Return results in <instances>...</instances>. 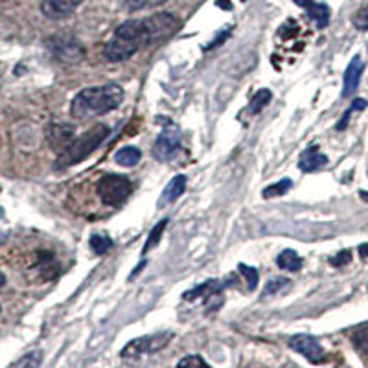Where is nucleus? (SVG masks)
<instances>
[{
  "mask_svg": "<svg viewBox=\"0 0 368 368\" xmlns=\"http://www.w3.org/2000/svg\"><path fill=\"white\" fill-rule=\"evenodd\" d=\"M83 2L85 0H43L41 2V11L48 19L59 20L72 15Z\"/></svg>",
  "mask_w": 368,
  "mask_h": 368,
  "instance_id": "9",
  "label": "nucleus"
},
{
  "mask_svg": "<svg viewBox=\"0 0 368 368\" xmlns=\"http://www.w3.org/2000/svg\"><path fill=\"white\" fill-rule=\"evenodd\" d=\"M124 6L131 11L148 10V8H157V6L164 4L166 0H122Z\"/></svg>",
  "mask_w": 368,
  "mask_h": 368,
  "instance_id": "22",
  "label": "nucleus"
},
{
  "mask_svg": "<svg viewBox=\"0 0 368 368\" xmlns=\"http://www.w3.org/2000/svg\"><path fill=\"white\" fill-rule=\"evenodd\" d=\"M285 285H289V280L288 278H274V280H271V282H269V284L265 285L264 295H265V297H269V295L278 293V291H282V289H284Z\"/></svg>",
  "mask_w": 368,
  "mask_h": 368,
  "instance_id": "27",
  "label": "nucleus"
},
{
  "mask_svg": "<svg viewBox=\"0 0 368 368\" xmlns=\"http://www.w3.org/2000/svg\"><path fill=\"white\" fill-rule=\"evenodd\" d=\"M308 13L309 17L315 20V24H317V28H326L330 22V8L326 4H309L308 8Z\"/></svg>",
  "mask_w": 368,
  "mask_h": 368,
  "instance_id": "18",
  "label": "nucleus"
},
{
  "mask_svg": "<svg viewBox=\"0 0 368 368\" xmlns=\"http://www.w3.org/2000/svg\"><path fill=\"white\" fill-rule=\"evenodd\" d=\"M96 190H98L101 203L107 204V206H118V204L124 203L131 195L133 184H131V181L125 175L109 174L104 175L98 181V188Z\"/></svg>",
  "mask_w": 368,
  "mask_h": 368,
  "instance_id": "4",
  "label": "nucleus"
},
{
  "mask_svg": "<svg viewBox=\"0 0 368 368\" xmlns=\"http://www.w3.org/2000/svg\"><path fill=\"white\" fill-rule=\"evenodd\" d=\"M365 63L363 59L355 55L350 65L344 70V80H343V98H350L352 94H355V90L359 87V81H361V76H363Z\"/></svg>",
  "mask_w": 368,
  "mask_h": 368,
  "instance_id": "11",
  "label": "nucleus"
},
{
  "mask_svg": "<svg viewBox=\"0 0 368 368\" xmlns=\"http://www.w3.org/2000/svg\"><path fill=\"white\" fill-rule=\"evenodd\" d=\"M48 48L52 54L63 63H80L83 59V48L76 39L69 35H55L48 41Z\"/></svg>",
  "mask_w": 368,
  "mask_h": 368,
  "instance_id": "7",
  "label": "nucleus"
},
{
  "mask_svg": "<svg viewBox=\"0 0 368 368\" xmlns=\"http://www.w3.org/2000/svg\"><path fill=\"white\" fill-rule=\"evenodd\" d=\"M359 254H361V258L368 260V243H363L359 247Z\"/></svg>",
  "mask_w": 368,
  "mask_h": 368,
  "instance_id": "32",
  "label": "nucleus"
},
{
  "mask_svg": "<svg viewBox=\"0 0 368 368\" xmlns=\"http://www.w3.org/2000/svg\"><path fill=\"white\" fill-rule=\"evenodd\" d=\"M326 164H328V157L320 153L317 146H311V148H308V150L300 155L299 168L302 169V171H306V174L315 171V169L323 168V166Z\"/></svg>",
  "mask_w": 368,
  "mask_h": 368,
  "instance_id": "12",
  "label": "nucleus"
},
{
  "mask_svg": "<svg viewBox=\"0 0 368 368\" xmlns=\"http://www.w3.org/2000/svg\"><path fill=\"white\" fill-rule=\"evenodd\" d=\"M295 2L299 6H302V8H308L309 4H313V0H295Z\"/></svg>",
  "mask_w": 368,
  "mask_h": 368,
  "instance_id": "33",
  "label": "nucleus"
},
{
  "mask_svg": "<svg viewBox=\"0 0 368 368\" xmlns=\"http://www.w3.org/2000/svg\"><path fill=\"white\" fill-rule=\"evenodd\" d=\"M122 101H124V90L118 85L107 83L101 87H87L72 100L70 115L78 120L94 118L118 109Z\"/></svg>",
  "mask_w": 368,
  "mask_h": 368,
  "instance_id": "2",
  "label": "nucleus"
},
{
  "mask_svg": "<svg viewBox=\"0 0 368 368\" xmlns=\"http://www.w3.org/2000/svg\"><path fill=\"white\" fill-rule=\"evenodd\" d=\"M0 311H2V306H0Z\"/></svg>",
  "mask_w": 368,
  "mask_h": 368,
  "instance_id": "38",
  "label": "nucleus"
},
{
  "mask_svg": "<svg viewBox=\"0 0 368 368\" xmlns=\"http://www.w3.org/2000/svg\"><path fill=\"white\" fill-rule=\"evenodd\" d=\"M109 134V127L105 124H96L90 129L85 131L83 134L76 136L65 150L57 155V168H70V166L80 164L81 160H85L98 146L107 139Z\"/></svg>",
  "mask_w": 368,
  "mask_h": 368,
  "instance_id": "3",
  "label": "nucleus"
},
{
  "mask_svg": "<svg viewBox=\"0 0 368 368\" xmlns=\"http://www.w3.org/2000/svg\"><path fill=\"white\" fill-rule=\"evenodd\" d=\"M289 346L295 352L302 353L304 358L309 359L311 363H323L324 361V350L320 346L317 339L309 337V335H295L289 341Z\"/></svg>",
  "mask_w": 368,
  "mask_h": 368,
  "instance_id": "8",
  "label": "nucleus"
},
{
  "mask_svg": "<svg viewBox=\"0 0 368 368\" xmlns=\"http://www.w3.org/2000/svg\"><path fill=\"white\" fill-rule=\"evenodd\" d=\"M221 289H223V284H221V282H218V280H210V282L199 285V288L192 289V291H186V293H184V300H195V299H201V297H212V295H218Z\"/></svg>",
  "mask_w": 368,
  "mask_h": 368,
  "instance_id": "14",
  "label": "nucleus"
},
{
  "mask_svg": "<svg viewBox=\"0 0 368 368\" xmlns=\"http://www.w3.org/2000/svg\"><path fill=\"white\" fill-rule=\"evenodd\" d=\"M363 109H367V100H363V98H358V100H353V104L350 105V109L344 113L343 118H341V122L337 124V129L341 131V129H344L346 125H348L350 116H352L353 111H363Z\"/></svg>",
  "mask_w": 368,
  "mask_h": 368,
  "instance_id": "25",
  "label": "nucleus"
},
{
  "mask_svg": "<svg viewBox=\"0 0 368 368\" xmlns=\"http://www.w3.org/2000/svg\"><path fill=\"white\" fill-rule=\"evenodd\" d=\"M218 4L223 6V8H227V10H230V8H232V6H230L229 2H227V0H218Z\"/></svg>",
  "mask_w": 368,
  "mask_h": 368,
  "instance_id": "34",
  "label": "nucleus"
},
{
  "mask_svg": "<svg viewBox=\"0 0 368 368\" xmlns=\"http://www.w3.org/2000/svg\"><path fill=\"white\" fill-rule=\"evenodd\" d=\"M352 262V253L350 250H341L334 256V258L330 260V264L334 265V267H343V265H348Z\"/></svg>",
  "mask_w": 368,
  "mask_h": 368,
  "instance_id": "29",
  "label": "nucleus"
},
{
  "mask_svg": "<svg viewBox=\"0 0 368 368\" xmlns=\"http://www.w3.org/2000/svg\"><path fill=\"white\" fill-rule=\"evenodd\" d=\"M271 98H273V94H271V90L269 89H260L256 94H254V98L250 100V105H249V113L250 115H258L260 111H264L265 107L269 105V101H271Z\"/></svg>",
  "mask_w": 368,
  "mask_h": 368,
  "instance_id": "19",
  "label": "nucleus"
},
{
  "mask_svg": "<svg viewBox=\"0 0 368 368\" xmlns=\"http://www.w3.org/2000/svg\"><path fill=\"white\" fill-rule=\"evenodd\" d=\"M300 31H302V26H300L297 20L289 19L285 24L280 26V30H278V37H280V41H282V45L288 46L289 43L299 45L297 41H299V37H300Z\"/></svg>",
  "mask_w": 368,
  "mask_h": 368,
  "instance_id": "15",
  "label": "nucleus"
},
{
  "mask_svg": "<svg viewBox=\"0 0 368 368\" xmlns=\"http://www.w3.org/2000/svg\"><path fill=\"white\" fill-rule=\"evenodd\" d=\"M171 337H174V335L168 332V334H155L148 335V337L134 339V341H131V343L120 352V355H122V358H140V355L160 352V350L168 346Z\"/></svg>",
  "mask_w": 368,
  "mask_h": 368,
  "instance_id": "5",
  "label": "nucleus"
},
{
  "mask_svg": "<svg viewBox=\"0 0 368 368\" xmlns=\"http://www.w3.org/2000/svg\"><path fill=\"white\" fill-rule=\"evenodd\" d=\"M6 285V276H4V273H0V289L4 288Z\"/></svg>",
  "mask_w": 368,
  "mask_h": 368,
  "instance_id": "35",
  "label": "nucleus"
},
{
  "mask_svg": "<svg viewBox=\"0 0 368 368\" xmlns=\"http://www.w3.org/2000/svg\"><path fill=\"white\" fill-rule=\"evenodd\" d=\"M41 352H31L28 355H24L22 359H19L15 363V367H39L41 365Z\"/></svg>",
  "mask_w": 368,
  "mask_h": 368,
  "instance_id": "28",
  "label": "nucleus"
},
{
  "mask_svg": "<svg viewBox=\"0 0 368 368\" xmlns=\"http://www.w3.org/2000/svg\"><path fill=\"white\" fill-rule=\"evenodd\" d=\"M2 215H4V210L0 208V218H2Z\"/></svg>",
  "mask_w": 368,
  "mask_h": 368,
  "instance_id": "37",
  "label": "nucleus"
},
{
  "mask_svg": "<svg viewBox=\"0 0 368 368\" xmlns=\"http://www.w3.org/2000/svg\"><path fill=\"white\" fill-rule=\"evenodd\" d=\"M111 247H113V239H111L109 236H104V234L90 236V249L94 250L96 254L109 253Z\"/></svg>",
  "mask_w": 368,
  "mask_h": 368,
  "instance_id": "21",
  "label": "nucleus"
},
{
  "mask_svg": "<svg viewBox=\"0 0 368 368\" xmlns=\"http://www.w3.org/2000/svg\"><path fill=\"white\" fill-rule=\"evenodd\" d=\"M206 367V363H204L203 359L199 358V355H188V358H184L179 361V367Z\"/></svg>",
  "mask_w": 368,
  "mask_h": 368,
  "instance_id": "31",
  "label": "nucleus"
},
{
  "mask_svg": "<svg viewBox=\"0 0 368 368\" xmlns=\"http://www.w3.org/2000/svg\"><path fill=\"white\" fill-rule=\"evenodd\" d=\"M276 264H278L280 269L295 273V271H299V269L302 267V258H300L299 254L295 253V250L288 249V250H284V253L278 254V258H276Z\"/></svg>",
  "mask_w": 368,
  "mask_h": 368,
  "instance_id": "17",
  "label": "nucleus"
},
{
  "mask_svg": "<svg viewBox=\"0 0 368 368\" xmlns=\"http://www.w3.org/2000/svg\"><path fill=\"white\" fill-rule=\"evenodd\" d=\"M291 186H293L291 179L278 181L276 184H271V186H267V188L264 190V197L265 199H271V197H280V195L288 194L289 190H291Z\"/></svg>",
  "mask_w": 368,
  "mask_h": 368,
  "instance_id": "20",
  "label": "nucleus"
},
{
  "mask_svg": "<svg viewBox=\"0 0 368 368\" xmlns=\"http://www.w3.org/2000/svg\"><path fill=\"white\" fill-rule=\"evenodd\" d=\"M238 271L243 274L245 280H247V289H249V291H253V289L258 285V278H260L258 271H256L254 267H249V265H245V264H239Z\"/></svg>",
  "mask_w": 368,
  "mask_h": 368,
  "instance_id": "24",
  "label": "nucleus"
},
{
  "mask_svg": "<svg viewBox=\"0 0 368 368\" xmlns=\"http://www.w3.org/2000/svg\"><path fill=\"white\" fill-rule=\"evenodd\" d=\"M361 199H365V201H368V192H361Z\"/></svg>",
  "mask_w": 368,
  "mask_h": 368,
  "instance_id": "36",
  "label": "nucleus"
},
{
  "mask_svg": "<svg viewBox=\"0 0 368 368\" xmlns=\"http://www.w3.org/2000/svg\"><path fill=\"white\" fill-rule=\"evenodd\" d=\"M179 19L174 13H155L144 19L125 20L118 26L104 48L105 59L120 63L133 57L146 46L168 39L179 30Z\"/></svg>",
  "mask_w": 368,
  "mask_h": 368,
  "instance_id": "1",
  "label": "nucleus"
},
{
  "mask_svg": "<svg viewBox=\"0 0 368 368\" xmlns=\"http://www.w3.org/2000/svg\"><path fill=\"white\" fill-rule=\"evenodd\" d=\"M181 131L175 125L166 127L153 146V157L160 162H169L181 153Z\"/></svg>",
  "mask_w": 368,
  "mask_h": 368,
  "instance_id": "6",
  "label": "nucleus"
},
{
  "mask_svg": "<svg viewBox=\"0 0 368 368\" xmlns=\"http://www.w3.org/2000/svg\"><path fill=\"white\" fill-rule=\"evenodd\" d=\"M74 139V127L70 124L55 122V124L48 125V129H46V140H48L52 150L57 151V153H61V151L65 150L66 146Z\"/></svg>",
  "mask_w": 368,
  "mask_h": 368,
  "instance_id": "10",
  "label": "nucleus"
},
{
  "mask_svg": "<svg viewBox=\"0 0 368 368\" xmlns=\"http://www.w3.org/2000/svg\"><path fill=\"white\" fill-rule=\"evenodd\" d=\"M140 157H142V153L134 146H125V148H122V150H118L115 153L116 162L120 166H125V168H133L134 164H139Z\"/></svg>",
  "mask_w": 368,
  "mask_h": 368,
  "instance_id": "16",
  "label": "nucleus"
},
{
  "mask_svg": "<svg viewBox=\"0 0 368 368\" xmlns=\"http://www.w3.org/2000/svg\"><path fill=\"white\" fill-rule=\"evenodd\" d=\"M184 190H186V177L184 175H175L164 188L162 195H160L159 206H164V204H169L174 203L175 199H179L181 195L184 194Z\"/></svg>",
  "mask_w": 368,
  "mask_h": 368,
  "instance_id": "13",
  "label": "nucleus"
},
{
  "mask_svg": "<svg viewBox=\"0 0 368 368\" xmlns=\"http://www.w3.org/2000/svg\"><path fill=\"white\" fill-rule=\"evenodd\" d=\"M352 22L358 30H361V31L368 30V6H363V8H361V10L353 15Z\"/></svg>",
  "mask_w": 368,
  "mask_h": 368,
  "instance_id": "26",
  "label": "nucleus"
},
{
  "mask_svg": "<svg viewBox=\"0 0 368 368\" xmlns=\"http://www.w3.org/2000/svg\"><path fill=\"white\" fill-rule=\"evenodd\" d=\"M353 344H355L361 352L368 353V328L361 330V332H358V334L353 335Z\"/></svg>",
  "mask_w": 368,
  "mask_h": 368,
  "instance_id": "30",
  "label": "nucleus"
},
{
  "mask_svg": "<svg viewBox=\"0 0 368 368\" xmlns=\"http://www.w3.org/2000/svg\"><path fill=\"white\" fill-rule=\"evenodd\" d=\"M168 221L169 219H160V223L155 227L153 230H151L150 238H148V241H146L144 245V253H148L150 249H153L155 245L159 243L160 241V236H162V232H164V229L168 227Z\"/></svg>",
  "mask_w": 368,
  "mask_h": 368,
  "instance_id": "23",
  "label": "nucleus"
}]
</instances>
